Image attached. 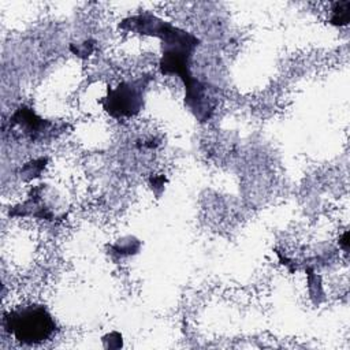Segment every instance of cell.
I'll list each match as a JSON object with an SVG mask.
<instances>
[{
	"label": "cell",
	"instance_id": "obj_1",
	"mask_svg": "<svg viewBox=\"0 0 350 350\" xmlns=\"http://www.w3.org/2000/svg\"><path fill=\"white\" fill-rule=\"evenodd\" d=\"M122 30L152 36L161 41L160 71L164 75H176L185 85V104L200 122L211 118L216 107L213 89L190 72V62L200 40L191 33L160 19L150 12H142L123 19L119 25Z\"/></svg>",
	"mask_w": 350,
	"mask_h": 350
},
{
	"label": "cell",
	"instance_id": "obj_2",
	"mask_svg": "<svg viewBox=\"0 0 350 350\" xmlns=\"http://www.w3.org/2000/svg\"><path fill=\"white\" fill-rule=\"evenodd\" d=\"M4 328L22 345H40L56 331V323L44 305L31 304L10 310L3 320Z\"/></svg>",
	"mask_w": 350,
	"mask_h": 350
},
{
	"label": "cell",
	"instance_id": "obj_3",
	"mask_svg": "<svg viewBox=\"0 0 350 350\" xmlns=\"http://www.w3.org/2000/svg\"><path fill=\"white\" fill-rule=\"evenodd\" d=\"M152 75H141L135 79L123 81L116 88H111L100 101L104 111L115 118H131L137 115L145 103V94L152 82Z\"/></svg>",
	"mask_w": 350,
	"mask_h": 350
},
{
	"label": "cell",
	"instance_id": "obj_4",
	"mask_svg": "<svg viewBox=\"0 0 350 350\" xmlns=\"http://www.w3.org/2000/svg\"><path fill=\"white\" fill-rule=\"evenodd\" d=\"M12 123L18 124L23 133L30 135L31 139H37L42 137V134L46 133L52 126L48 120L38 118L30 108H26V107H21L14 113Z\"/></svg>",
	"mask_w": 350,
	"mask_h": 350
},
{
	"label": "cell",
	"instance_id": "obj_5",
	"mask_svg": "<svg viewBox=\"0 0 350 350\" xmlns=\"http://www.w3.org/2000/svg\"><path fill=\"white\" fill-rule=\"evenodd\" d=\"M350 21V1H338L332 5L331 23L345 26Z\"/></svg>",
	"mask_w": 350,
	"mask_h": 350
}]
</instances>
